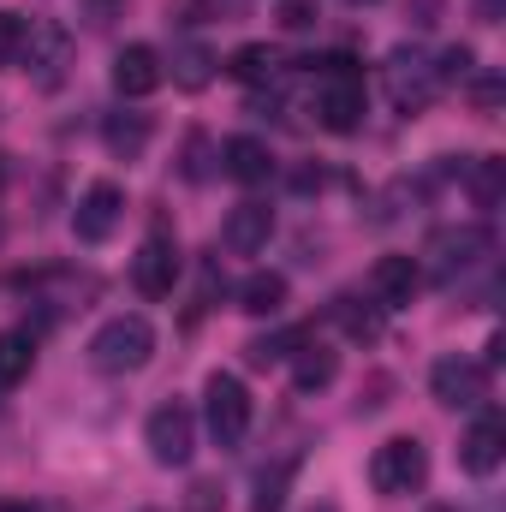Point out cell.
Instances as JSON below:
<instances>
[{"mask_svg":"<svg viewBox=\"0 0 506 512\" xmlns=\"http://www.w3.org/2000/svg\"><path fill=\"white\" fill-rule=\"evenodd\" d=\"M352 6H376V0H352Z\"/></svg>","mask_w":506,"mask_h":512,"instance_id":"obj_36","label":"cell"},{"mask_svg":"<svg viewBox=\"0 0 506 512\" xmlns=\"http://www.w3.org/2000/svg\"><path fill=\"white\" fill-rule=\"evenodd\" d=\"M268 233H274V209H268V203H256V197H245V203L227 215L221 245H227L233 256H256L262 245H268Z\"/></svg>","mask_w":506,"mask_h":512,"instance_id":"obj_14","label":"cell"},{"mask_svg":"<svg viewBox=\"0 0 506 512\" xmlns=\"http://www.w3.org/2000/svg\"><path fill=\"white\" fill-rule=\"evenodd\" d=\"M161 84H167V66H161V54H155L149 42H126V48L114 54V90H120L126 102L155 96Z\"/></svg>","mask_w":506,"mask_h":512,"instance_id":"obj_10","label":"cell"},{"mask_svg":"<svg viewBox=\"0 0 506 512\" xmlns=\"http://www.w3.org/2000/svg\"><path fill=\"white\" fill-rule=\"evenodd\" d=\"M221 167H227V179H239V185H268L274 179V149L262 143V137H227L221 143Z\"/></svg>","mask_w":506,"mask_h":512,"instance_id":"obj_15","label":"cell"},{"mask_svg":"<svg viewBox=\"0 0 506 512\" xmlns=\"http://www.w3.org/2000/svg\"><path fill=\"white\" fill-rule=\"evenodd\" d=\"M280 24L286 30H310L316 24V0H280Z\"/></svg>","mask_w":506,"mask_h":512,"instance_id":"obj_29","label":"cell"},{"mask_svg":"<svg viewBox=\"0 0 506 512\" xmlns=\"http://www.w3.org/2000/svg\"><path fill=\"white\" fill-rule=\"evenodd\" d=\"M506 459V423L495 411H483L471 429H465V441H459V465L471 471V477H495Z\"/></svg>","mask_w":506,"mask_h":512,"instance_id":"obj_12","label":"cell"},{"mask_svg":"<svg viewBox=\"0 0 506 512\" xmlns=\"http://www.w3.org/2000/svg\"><path fill=\"white\" fill-rule=\"evenodd\" d=\"M30 42H42V84H60V66H66V54H72L66 30H54V24H30Z\"/></svg>","mask_w":506,"mask_h":512,"instance_id":"obj_24","label":"cell"},{"mask_svg":"<svg viewBox=\"0 0 506 512\" xmlns=\"http://www.w3.org/2000/svg\"><path fill=\"white\" fill-rule=\"evenodd\" d=\"M120 221H126V191H120L114 179H96V185L78 197V209H72V233H78L84 245H108Z\"/></svg>","mask_w":506,"mask_h":512,"instance_id":"obj_8","label":"cell"},{"mask_svg":"<svg viewBox=\"0 0 506 512\" xmlns=\"http://www.w3.org/2000/svg\"><path fill=\"white\" fill-rule=\"evenodd\" d=\"M239 310H245V316H256V322H262V316H280V310H286V274L256 268L251 280L239 286Z\"/></svg>","mask_w":506,"mask_h":512,"instance_id":"obj_16","label":"cell"},{"mask_svg":"<svg viewBox=\"0 0 506 512\" xmlns=\"http://www.w3.org/2000/svg\"><path fill=\"white\" fill-rule=\"evenodd\" d=\"M0 239H6V227H0Z\"/></svg>","mask_w":506,"mask_h":512,"instance_id":"obj_37","label":"cell"},{"mask_svg":"<svg viewBox=\"0 0 506 512\" xmlns=\"http://www.w3.org/2000/svg\"><path fill=\"white\" fill-rule=\"evenodd\" d=\"M292 471H298L292 459H280L274 471H262V477H256V495H251V512H280L286 507V483H292Z\"/></svg>","mask_w":506,"mask_h":512,"instance_id":"obj_25","label":"cell"},{"mask_svg":"<svg viewBox=\"0 0 506 512\" xmlns=\"http://www.w3.org/2000/svg\"><path fill=\"white\" fill-rule=\"evenodd\" d=\"M310 512H340V507H328V501H322V507H310Z\"/></svg>","mask_w":506,"mask_h":512,"instance_id":"obj_34","label":"cell"},{"mask_svg":"<svg viewBox=\"0 0 506 512\" xmlns=\"http://www.w3.org/2000/svg\"><path fill=\"white\" fill-rule=\"evenodd\" d=\"M471 66H477V54H471L465 42H459V48H447V54H441V66H435L441 90H447V84H465V78H471Z\"/></svg>","mask_w":506,"mask_h":512,"instance_id":"obj_28","label":"cell"},{"mask_svg":"<svg viewBox=\"0 0 506 512\" xmlns=\"http://www.w3.org/2000/svg\"><path fill=\"white\" fill-rule=\"evenodd\" d=\"M191 495H197V501H191V512H215V495H221V489H215V483H197Z\"/></svg>","mask_w":506,"mask_h":512,"instance_id":"obj_32","label":"cell"},{"mask_svg":"<svg viewBox=\"0 0 506 512\" xmlns=\"http://www.w3.org/2000/svg\"><path fill=\"white\" fill-rule=\"evenodd\" d=\"M209 78H215V54L203 42H179L173 48V84L179 90H203Z\"/></svg>","mask_w":506,"mask_h":512,"instance_id":"obj_22","label":"cell"},{"mask_svg":"<svg viewBox=\"0 0 506 512\" xmlns=\"http://www.w3.org/2000/svg\"><path fill=\"white\" fill-rule=\"evenodd\" d=\"M203 155H209V137H203V131H191V137H185V179H203V173H209V167H203Z\"/></svg>","mask_w":506,"mask_h":512,"instance_id":"obj_30","label":"cell"},{"mask_svg":"<svg viewBox=\"0 0 506 512\" xmlns=\"http://www.w3.org/2000/svg\"><path fill=\"white\" fill-rule=\"evenodd\" d=\"M304 340H310V328H280V334H262V340H251V346H245V358H251L256 370H268V364L292 358Z\"/></svg>","mask_w":506,"mask_h":512,"instance_id":"obj_23","label":"cell"},{"mask_svg":"<svg viewBox=\"0 0 506 512\" xmlns=\"http://www.w3.org/2000/svg\"><path fill=\"white\" fill-rule=\"evenodd\" d=\"M334 316H340V328H346L352 340H376V334H381V316H376V310H358V298H340V304H334Z\"/></svg>","mask_w":506,"mask_h":512,"instance_id":"obj_27","label":"cell"},{"mask_svg":"<svg viewBox=\"0 0 506 512\" xmlns=\"http://www.w3.org/2000/svg\"><path fill=\"white\" fill-rule=\"evenodd\" d=\"M24 42H30V24L12 6H0V66H18L24 60Z\"/></svg>","mask_w":506,"mask_h":512,"instance_id":"obj_26","label":"cell"},{"mask_svg":"<svg viewBox=\"0 0 506 512\" xmlns=\"http://www.w3.org/2000/svg\"><path fill=\"white\" fill-rule=\"evenodd\" d=\"M465 185H471V203H477V209H501V191H506V161H495V155L471 161V167H465Z\"/></svg>","mask_w":506,"mask_h":512,"instance_id":"obj_21","label":"cell"},{"mask_svg":"<svg viewBox=\"0 0 506 512\" xmlns=\"http://www.w3.org/2000/svg\"><path fill=\"white\" fill-rule=\"evenodd\" d=\"M173 280H179V245H173L167 233H149L143 251H137V262H131V286H137L143 298H167Z\"/></svg>","mask_w":506,"mask_h":512,"instance_id":"obj_11","label":"cell"},{"mask_svg":"<svg viewBox=\"0 0 506 512\" xmlns=\"http://www.w3.org/2000/svg\"><path fill=\"white\" fill-rule=\"evenodd\" d=\"M501 96H506L501 78H477V84H471V102H477L483 114H495V108H501Z\"/></svg>","mask_w":506,"mask_h":512,"instance_id":"obj_31","label":"cell"},{"mask_svg":"<svg viewBox=\"0 0 506 512\" xmlns=\"http://www.w3.org/2000/svg\"><path fill=\"white\" fill-rule=\"evenodd\" d=\"M477 18L483 24H501V0H477Z\"/></svg>","mask_w":506,"mask_h":512,"instance_id":"obj_33","label":"cell"},{"mask_svg":"<svg viewBox=\"0 0 506 512\" xmlns=\"http://www.w3.org/2000/svg\"><path fill=\"white\" fill-rule=\"evenodd\" d=\"M370 483H376V495H387V501L417 495V489L429 483V447H423L417 435H393V441H381L376 459H370Z\"/></svg>","mask_w":506,"mask_h":512,"instance_id":"obj_4","label":"cell"},{"mask_svg":"<svg viewBox=\"0 0 506 512\" xmlns=\"http://www.w3.org/2000/svg\"><path fill=\"white\" fill-rule=\"evenodd\" d=\"M143 441H149L155 465H191V453H197V417H191V405H179V399L155 405L149 423H143Z\"/></svg>","mask_w":506,"mask_h":512,"instance_id":"obj_7","label":"cell"},{"mask_svg":"<svg viewBox=\"0 0 506 512\" xmlns=\"http://www.w3.org/2000/svg\"><path fill=\"white\" fill-rule=\"evenodd\" d=\"M429 393L447 405V411H477L489 399V370L471 364V358H441L429 370Z\"/></svg>","mask_w":506,"mask_h":512,"instance_id":"obj_9","label":"cell"},{"mask_svg":"<svg viewBox=\"0 0 506 512\" xmlns=\"http://www.w3.org/2000/svg\"><path fill=\"white\" fill-rule=\"evenodd\" d=\"M0 512H36V507H0Z\"/></svg>","mask_w":506,"mask_h":512,"instance_id":"obj_35","label":"cell"},{"mask_svg":"<svg viewBox=\"0 0 506 512\" xmlns=\"http://www.w3.org/2000/svg\"><path fill=\"white\" fill-rule=\"evenodd\" d=\"M489 251H495L489 227H441V233H429V245H423V262H417V268H423L435 286H453L459 274H471Z\"/></svg>","mask_w":506,"mask_h":512,"instance_id":"obj_3","label":"cell"},{"mask_svg":"<svg viewBox=\"0 0 506 512\" xmlns=\"http://www.w3.org/2000/svg\"><path fill=\"white\" fill-rule=\"evenodd\" d=\"M381 84H387V102H393L399 114H423V108L441 96L435 60H423V54H411V48H399V54L381 66Z\"/></svg>","mask_w":506,"mask_h":512,"instance_id":"obj_6","label":"cell"},{"mask_svg":"<svg viewBox=\"0 0 506 512\" xmlns=\"http://www.w3.org/2000/svg\"><path fill=\"white\" fill-rule=\"evenodd\" d=\"M155 358V328H149V316H108L102 328H96V340H90V364L102 370V376H131V370H143Z\"/></svg>","mask_w":506,"mask_h":512,"instance_id":"obj_2","label":"cell"},{"mask_svg":"<svg viewBox=\"0 0 506 512\" xmlns=\"http://www.w3.org/2000/svg\"><path fill=\"white\" fill-rule=\"evenodd\" d=\"M36 364V334L30 328H6L0 334V387H18Z\"/></svg>","mask_w":506,"mask_h":512,"instance_id":"obj_18","label":"cell"},{"mask_svg":"<svg viewBox=\"0 0 506 512\" xmlns=\"http://www.w3.org/2000/svg\"><path fill=\"white\" fill-rule=\"evenodd\" d=\"M102 137H108V149L120 161H137L149 149V114H108L102 120Z\"/></svg>","mask_w":506,"mask_h":512,"instance_id":"obj_19","label":"cell"},{"mask_svg":"<svg viewBox=\"0 0 506 512\" xmlns=\"http://www.w3.org/2000/svg\"><path fill=\"white\" fill-rule=\"evenodd\" d=\"M417 286H423L417 256H376V268H370V298H376V310H399V304H411Z\"/></svg>","mask_w":506,"mask_h":512,"instance_id":"obj_13","label":"cell"},{"mask_svg":"<svg viewBox=\"0 0 506 512\" xmlns=\"http://www.w3.org/2000/svg\"><path fill=\"white\" fill-rule=\"evenodd\" d=\"M227 72H233L239 84H274V72H280V48H268V42H245V48H233Z\"/></svg>","mask_w":506,"mask_h":512,"instance_id":"obj_20","label":"cell"},{"mask_svg":"<svg viewBox=\"0 0 506 512\" xmlns=\"http://www.w3.org/2000/svg\"><path fill=\"white\" fill-rule=\"evenodd\" d=\"M203 417H209V435L221 447H239L245 441V429H251V393H245V382L233 370H215L203 382Z\"/></svg>","mask_w":506,"mask_h":512,"instance_id":"obj_5","label":"cell"},{"mask_svg":"<svg viewBox=\"0 0 506 512\" xmlns=\"http://www.w3.org/2000/svg\"><path fill=\"white\" fill-rule=\"evenodd\" d=\"M292 358H298V364H292V382H298V393H322V387L340 376V352H328V346H316V340H304Z\"/></svg>","mask_w":506,"mask_h":512,"instance_id":"obj_17","label":"cell"},{"mask_svg":"<svg viewBox=\"0 0 506 512\" xmlns=\"http://www.w3.org/2000/svg\"><path fill=\"white\" fill-rule=\"evenodd\" d=\"M316 72H310V114H316V126L322 131H358L364 126V72H358V60L352 54H322V60H310Z\"/></svg>","mask_w":506,"mask_h":512,"instance_id":"obj_1","label":"cell"}]
</instances>
